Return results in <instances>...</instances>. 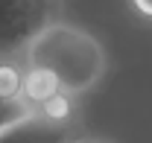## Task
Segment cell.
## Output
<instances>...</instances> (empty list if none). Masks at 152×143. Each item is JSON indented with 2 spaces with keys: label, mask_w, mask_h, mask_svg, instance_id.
I'll list each match as a JSON object with an SVG mask.
<instances>
[{
  "label": "cell",
  "mask_w": 152,
  "mask_h": 143,
  "mask_svg": "<svg viewBox=\"0 0 152 143\" xmlns=\"http://www.w3.org/2000/svg\"><path fill=\"white\" fill-rule=\"evenodd\" d=\"M132 3H134V9H137L143 18L152 20V0H132Z\"/></svg>",
  "instance_id": "obj_6"
},
{
  "label": "cell",
  "mask_w": 152,
  "mask_h": 143,
  "mask_svg": "<svg viewBox=\"0 0 152 143\" xmlns=\"http://www.w3.org/2000/svg\"><path fill=\"white\" fill-rule=\"evenodd\" d=\"M76 125L50 123L41 114H29L0 131V143H73Z\"/></svg>",
  "instance_id": "obj_3"
},
{
  "label": "cell",
  "mask_w": 152,
  "mask_h": 143,
  "mask_svg": "<svg viewBox=\"0 0 152 143\" xmlns=\"http://www.w3.org/2000/svg\"><path fill=\"white\" fill-rule=\"evenodd\" d=\"M29 114H32V108L26 105V99H9V96L0 93V131L15 125L23 117H29Z\"/></svg>",
  "instance_id": "obj_5"
},
{
  "label": "cell",
  "mask_w": 152,
  "mask_h": 143,
  "mask_svg": "<svg viewBox=\"0 0 152 143\" xmlns=\"http://www.w3.org/2000/svg\"><path fill=\"white\" fill-rule=\"evenodd\" d=\"M58 93H64V88H61V82L47 67L23 61V99H26V105L32 108V114L41 105H47L53 96H58Z\"/></svg>",
  "instance_id": "obj_4"
},
{
  "label": "cell",
  "mask_w": 152,
  "mask_h": 143,
  "mask_svg": "<svg viewBox=\"0 0 152 143\" xmlns=\"http://www.w3.org/2000/svg\"><path fill=\"white\" fill-rule=\"evenodd\" d=\"M26 64H38L61 82V88L73 93L91 90L105 73V50L91 32L73 23L58 20L47 26L26 50Z\"/></svg>",
  "instance_id": "obj_1"
},
{
  "label": "cell",
  "mask_w": 152,
  "mask_h": 143,
  "mask_svg": "<svg viewBox=\"0 0 152 143\" xmlns=\"http://www.w3.org/2000/svg\"><path fill=\"white\" fill-rule=\"evenodd\" d=\"M73 143H117V140H111V137H76Z\"/></svg>",
  "instance_id": "obj_7"
},
{
  "label": "cell",
  "mask_w": 152,
  "mask_h": 143,
  "mask_svg": "<svg viewBox=\"0 0 152 143\" xmlns=\"http://www.w3.org/2000/svg\"><path fill=\"white\" fill-rule=\"evenodd\" d=\"M64 0H0V61H23L47 26L61 20Z\"/></svg>",
  "instance_id": "obj_2"
}]
</instances>
